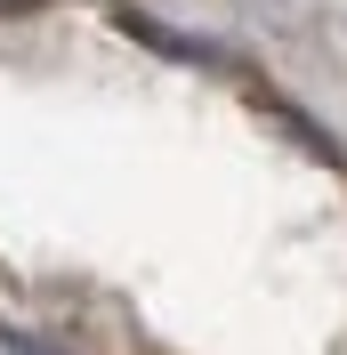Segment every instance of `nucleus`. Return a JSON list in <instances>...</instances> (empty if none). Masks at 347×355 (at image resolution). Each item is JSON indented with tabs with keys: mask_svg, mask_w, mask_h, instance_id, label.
<instances>
[{
	"mask_svg": "<svg viewBox=\"0 0 347 355\" xmlns=\"http://www.w3.org/2000/svg\"><path fill=\"white\" fill-rule=\"evenodd\" d=\"M0 355H57V347H41L33 331H8V323H0Z\"/></svg>",
	"mask_w": 347,
	"mask_h": 355,
	"instance_id": "obj_1",
	"label": "nucleus"
},
{
	"mask_svg": "<svg viewBox=\"0 0 347 355\" xmlns=\"http://www.w3.org/2000/svg\"><path fill=\"white\" fill-rule=\"evenodd\" d=\"M24 8H41V0H0V17H24Z\"/></svg>",
	"mask_w": 347,
	"mask_h": 355,
	"instance_id": "obj_2",
	"label": "nucleus"
}]
</instances>
